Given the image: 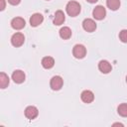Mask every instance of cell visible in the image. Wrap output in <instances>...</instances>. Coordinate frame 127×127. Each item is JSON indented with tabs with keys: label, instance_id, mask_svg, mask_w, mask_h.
<instances>
[{
	"label": "cell",
	"instance_id": "cell-1",
	"mask_svg": "<svg viewBox=\"0 0 127 127\" xmlns=\"http://www.w3.org/2000/svg\"><path fill=\"white\" fill-rule=\"evenodd\" d=\"M65 10L70 17H75L80 12V5L76 1H69L65 6Z\"/></svg>",
	"mask_w": 127,
	"mask_h": 127
},
{
	"label": "cell",
	"instance_id": "cell-2",
	"mask_svg": "<svg viewBox=\"0 0 127 127\" xmlns=\"http://www.w3.org/2000/svg\"><path fill=\"white\" fill-rule=\"evenodd\" d=\"M72 55L76 59H82V58H84L85 55H86V49H85V47L83 45H79V44L75 45L73 47V49H72Z\"/></svg>",
	"mask_w": 127,
	"mask_h": 127
},
{
	"label": "cell",
	"instance_id": "cell-3",
	"mask_svg": "<svg viewBox=\"0 0 127 127\" xmlns=\"http://www.w3.org/2000/svg\"><path fill=\"white\" fill-rule=\"evenodd\" d=\"M63 84H64V79L60 75L53 76L50 82V86L53 90H60L63 87Z\"/></svg>",
	"mask_w": 127,
	"mask_h": 127
},
{
	"label": "cell",
	"instance_id": "cell-4",
	"mask_svg": "<svg viewBox=\"0 0 127 127\" xmlns=\"http://www.w3.org/2000/svg\"><path fill=\"white\" fill-rule=\"evenodd\" d=\"M24 42H25V37L22 33H15L11 38V44L16 48L21 47L24 44Z\"/></svg>",
	"mask_w": 127,
	"mask_h": 127
},
{
	"label": "cell",
	"instance_id": "cell-5",
	"mask_svg": "<svg viewBox=\"0 0 127 127\" xmlns=\"http://www.w3.org/2000/svg\"><path fill=\"white\" fill-rule=\"evenodd\" d=\"M92 15H93V17H94L96 20H102V19L105 18L106 10H105V8H104L103 6L98 5V6H96V7L93 9Z\"/></svg>",
	"mask_w": 127,
	"mask_h": 127
},
{
	"label": "cell",
	"instance_id": "cell-6",
	"mask_svg": "<svg viewBox=\"0 0 127 127\" xmlns=\"http://www.w3.org/2000/svg\"><path fill=\"white\" fill-rule=\"evenodd\" d=\"M82 27L86 32H94L96 29V23L92 20V19H84L82 22Z\"/></svg>",
	"mask_w": 127,
	"mask_h": 127
},
{
	"label": "cell",
	"instance_id": "cell-7",
	"mask_svg": "<svg viewBox=\"0 0 127 127\" xmlns=\"http://www.w3.org/2000/svg\"><path fill=\"white\" fill-rule=\"evenodd\" d=\"M25 25H26V22L21 17H16L11 21V27L15 30H21L25 27Z\"/></svg>",
	"mask_w": 127,
	"mask_h": 127
},
{
	"label": "cell",
	"instance_id": "cell-8",
	"mask_svg": "<svg viewBox=\"0 0 127 127\" xmlns=\"http://www.w3.org/2000/svg\"><path fill=\"white\" fill-rule=\"evenodd\" d=\"M38 114H39V110H38V108L35 107V106H28V107L25 109V116H26L28 119H30V120L35 119V118L38 116Z\"/></svg>",
	"mask_w": 127,
	"mask_h": 127
},
{
	"label": "cell",
	"instance_id": "cell-9",
	"mask_svg": "<svg viewBox=\"0 0 127 127\" xmlns=\"http://www.w3.org/2000/svg\"><path fill=\"white\" fill-rule=\"evenodd\" d=\"M43 21H44V17H43V15L40 14V13H35V14H33V15L31 16V18H30V24H31L32 27H37V26H39L40 24L43 23Z\"/></svg>",
	"mask_w": 127,
	"mask_h": 127
},
{
	"label": "cell",
	"instance_id": "cell-10",
	"mask_svg": "<svg viewBox=\"0 0 127 127\" xmlns=\"http://www.w3.org/2000/svg\"><path fill=\"white\" fill-rule=\"evenodd\" d=\"M25 73L24 71L20 70V69H17V70H14L13 73H12V79L14 80V82L16 83H22L24 82L25 80Z\"/></svg>",
	"mask_w": 127,
	"mask_h": 127
},
{
	"label": "cell",
	"instance_id": "cell-11",
	"mask_svg": "<svg viewBox=\"0 0 127 127\" xmlns=\"http://www.w3.org/2000/svg\"><path fill=\"white\" fill-rule=\"evenodd\" d=\"M98 68L102 73H109L112 69V66H111L109 62H107L105 60H102L98 64Z\"/></svg>",
	"mask_w": 127,
	"mask_h": 127
},
{
	"label": "cell",
	"instance_id": "cell-12",
	"mask_svg": "<svg viewBox=\"0 0 127 127\" xmlns=\"http://www.w3.org/2000/svg\"><path fill=\"white\" fill-rule=\"evenodd\" d=\"M80 98L84 103H90L94 100V94L90 90H83L80 94Z\"/></svg>",
	"mask_w": 127,
	"mask_h": 127
},
{
	"label": "cell",
	"instance_id": "cell-13",
	"mask_svg": "<svg viewBox=\"0 0 127 127\" xmlns=\"http://www.w3.org/2000/svg\"><path fill=\"white\" fill-rule=\"evenodd\" d=\"M64 20H65V17H64V12L62 10H58L54 16V24L57 26H60L64 22Z\"/></svg>",
	"mask_w": 127,
	"mask_h": 127
},
{
	"label": "cell",
	"instance_id": "cell-14",
	"mask_svg": "<svg viewBox=\"0 0 127 127\" xmlns=\"http://www.w3.org/2000/svg\"><path fill=\"white\" fill-rule=\"evenodd\" d=\"M55 64V60L52 58V57H45L43 58L42 60V65L43 67L49 69V68H52Z\"/></svg>",
	"mask_w": 127,
	"mask_h": 127
},
{
	"label": "cell",
	"instance_id": "cell-15",
	"mask_svg": "<svg viewBox=\"0 0 127 127\" xmlns=\"http://www.w3.org/2000/svg\"><path fill=\"white\" fill-rule=\"evenodd\" d=\"M60 36L64 40H67L71 37V30L68 27H63L60 30Z\"/></svg>",
	"mask_w": 127,
	"mask_h": 127
},
{
	"label": "cell",
	"instance_id": "cell-16",
	"mask_svg": "<svg viewBox=\"0 0 127 127\" xmlns=\"http://www.w3.org/2000/svg\"><path fill=\"white\" fill-rule=\"evenodd\" d=\"M106 5L110 10L116 11L120 7V0H106Z\"/></svg>",
	"mask_w": 127,
	"mask_h": 127
},
{
	"label": "cell",
	"instance_id": "cell-17",
	"mask_svg": "<svg viewBox=\"0 0 127 127\" xmlns=\"http://www.w3.org/2000/svg\"><path fill=\"white\" fill-rule=\"evenodd\" d=\"M9 84V77L5 72L0 73V87L1 88H6Z\"/></svg>",
	"mask_w": 127,
	"mask_h": 127
},
{
	"label": "cell",
	"instance_id": "cell-18",
	"mask_svg": "<svg viewBox=\"0 0 127 127\" xmlns=\"http://www.w3.org/2000/svg\"><path fill=\"white\" fill-rule=\"evenodd\" d=\"M117 112L120 116L127 117V103H121L117 108Z\"/></svg>",
	"mask_w": 127,
	"mask_h": 127
},
{
	"label": "cell",
	"instance_id": "cell-19",
	"mask_svg": "<svg viewBox=\"0 0 127 127\" xmlns=\"http://www.w3.org/2000/svg\"><path fill=\"white\" fill-rule=\"evenodd\" d=\"M119 39L123 43H127V30H122L119 33Z\"/></svg>",
	"mask_w": 127,
	"mask_h": 127
},
{
	"label": "cell",
	"instance_id": "cell-20",
	"mask_svg": "<svg viewBox=\"0 0 127 127\" xmlns=\"http://www.w3.org/2000/svg\"><path fill=\"white\" fill-rule=\"evenodd\" d=\"M8 2L11 4V5H18L20 2H21V0H8Z\"/></svg>",
	"mask_w": 127,
	"mask_h": 127
},
{
	"label": "cell",
	"instance_id": "cell-21",
	"mask_svg": "<svg viewBox=\"0 0 127 127\" xmlns=\"http://www.w3.org/2000/svg\"><path fill=\"white\" fill-rule=\"evenodd\" d=\"M0 3H1V6H0V10H4L5 9V0H0Z\"/></svg>",
	"mask_w": 127,
	"mask_h": 127
},
{
	"label": "cell",
	"instance_id": "cell-22",
	"mask_svg": "<svg viewBox=\"0 0 127 127\" xmlns=\"http://www.w3.org/2000/svg\"><path fill=\"white\" fill-rule=\"evenodd\" d=\"M87 2H89V3H95V2H97L98 0H86Z\"/></svg>",
	"mask_w": 127,
	"mask_h": 127
},
{
	"label": "cell",
	"instance_id": "cell-23",
	"mask_svg": "<svg viewBox=\"0 0 127 127\" xmlns=\"http://www.w3.org/2000/svg\"><path fill=\"white\" fill-rule=\"evenodd\" d=\"M116 125H120V126H123V124H121V123H114V124H113V126H116Z\"/></svg>",
	"mask_w": 127,
	"mask_h": 127
},
{
	"label": "cell",
	"instance_id": "cell-24",
	"mask_svg": "<svg viewBox=\"0 0 127 127\" xmlns=\"http://www.w3.org/2000/svg\"><path fill=\"white\" fill-rule=\"evenodd\" d=\"M126 82H127V76H126Z\"/></svg>",
	"mask_w": 127,
	"mask_h": 127
},
{
	"label": "cell",
	"instance_id": "cell-25",
	"mask_svg": "<svg viewBox=\"0 0 127 127\" xmlns=\"http://www.w3.org/2000/svg\"><path fill=\"white\" fill-rule=\"evenodd\" d=\"M47 1H49V0H47Z\"/></svg>",
	"mask_w": 127,
	"mask_h": 127
}]
</instances>
